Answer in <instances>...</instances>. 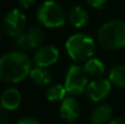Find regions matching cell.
I'll use <instances>...</instances> for the list:
<instances>
[{
	"mask_svg": "<svg viewBox=\"0 0 125 124\" xmlns=\"http://www.w3.org/2000/svg\"><path fill=\"white\" fill-rule=\"evenodd\" d=\"M32 62L20 51L7 53L0 57V80L7 83H18L30 75Z\"/></svg>",
	"mask_w": 125,
	"mask_h": 124,
	"instance_id": "1",
	"label": "cell"
},
{
	"mask_svg": "<svg viewBox=\"0 0 125 124\" xmlns=\"http://www.w3.org/2000/svg\"><path fill=\"white\" fill-rule=\"evenodd\" d=\"M98 41L102 47L115 51L125 47V22L110 20L98 31Z\"/></svg>",
	"mask_w": 125,
	"mask_h": 124,
	"instance_id": "2",
	"label": "cell"
},
{
	"mask_svg": "<svg viewBox=\"0 0 125 124\" xmlns=\"http://www.w3.org/2000/svg\"><path fill=\"white\" fill-rule=\"evenodd\" d=\"M65 48L73 62H86L92 57L95 44L90 35L86 33H76L66 41Z\"/></svg>",
	"mask_w": 125,
	"mask_h": 124,
	"instance_id": "3",
	"label": "cell"
},
{
	"mask_svg": "<svg viewBox=\"0 0 125 124\" xmlns=\"http://www.w3.org/2000/svg\"><path fill=\"white\" fill-rule=\"evenodd\" d=\"M39 22L45 28L56 29L66 23L67 15L62 6L53 0H46L39 7L36 12Z\"/></svg>",
	"mask_w": 125,
	"mask_h": 124,
	"instance_id": "4",
	"label": "cell"
},
{
	"mask_svg": "<svg viewBox=\"0 0 125 124\" xmlns=\"http://www.w3.org/2000/svg\"><path fill=\"white\" fill-rule=\"evenodd\" d=\"M88 74L83 67L79 65H71L67 70L65 79V88L70 96H80L87 90L89 85Z\"/></svg>",
	"mask_w": 125,
	"mask_h": 124,
	"instance_id": "5",
	"label": "cell"
},
{
	"mask_svg": "<svg viewBox=\"0 0 125 124\" xmlns=\"http://www.w3.org/2000/svg\"><path fill=\"white\" fill-rule=\"evenodd\" d=\"M26 17L19 9H11L4 15L2 21L3 31L12 37H18L25 30Z\"/></svg>",
	"mask_w": 125,
	"mask_h": 124,
	"instance_id": "6",
	"label": "cell"
},
{
	"mask_svg": "<svg viewBox=\"0 0 125 124\" xmlns=\"http://www.w3.org/2000/svg\"><path fill=\"white\" fill-rule=\"evenodd\" d=\"M44 41V32L40 26H32L26 32L15 39V45L19 50L26 51L32 48H39Z\"/></svg>",
	"mask_w": 125,
	"mask_h": 124,
	"instance_id": "7",
	"label": "cell"
},
{
	"mask_svg": "<svg viewBox=\"0 0 125 124\" xmlns=\"http://www.w3.org/2000/svg\"><path fill=\"white\" fill-rule=\"evenodd\" d=\"M112 86L113 85L111 83L110 79L101 78V77L95 78L94 80L89 83L88 87H87V97L92 102H101L110 94Z\"/></svg>",
	"mask_w": 125,
	"mask_h": 124,
	"instance_id": "8",
	"label": "cell"
},
{
	"mask_svg": "<svg viewBox=\"0 0 125 124\" xmlns=\"http://www.w3.org/2000/svg\"><path fill=\"white\" fill-rule=\"evenodd\" d=\"M59 58V51L53 45L40 46L34 53L33 62L37 67H50L54 65Z\"/></svg>",
	"mask_w": 125,
	"mask_h": 124,
	"instance_id": "9",
	"label": "cell"
},
{
	"mask_svg": "<svg viewBox=\"0 0 125 124\" xmlns=\"http://www.w3.org/2000/svg\"><path fill=\"white\" fill-rule=\"evenodd\" d=\"M59 113H61L62 119L65 120L66 122H73L80 115L79 102L73 98V96L66 97L62 101Z\"/></svg>",
	"mask_w": 125,
	"mask_h": 124,
	"instance_id": "10",
	"label": "cell"
},
{
	"mask_svg": "<svg viewBox=\"0 0 125 124\" xmlns=\"http://www.w3.org/2000/svg\"><path fill=\"white\" fill-rule=\"evenodd\" d=\"M22 102V94L17 88H8L0 96V105L6 111H14Z\"/></svg>",
	"mask_w": 125,
	"mask_h": 124,
	"instance_id": "11",
	"label": "cell"
},
{
	"mask_svg": "<svg viewBox=\"0 0 125 124\" xmlns=\"http://www.w3.org/2000/svg\"><path fill=\"white\" fill-rule=\"evenodd\" d=\"M89 19V14L84 8L80 6H75L68 12V21L73 26L79 29L86 25Z\"/></svg>",
	"mask_w": 125,
	"mask_h": 124,
	"instance_id": "12",
	"label": "cell"
},
{
	"mask_svg": "<svg viewBox=\"0 0 125 124\" xmlns=\"http://www.w3.org/2000/svg\"><path fill=\"white\" fill-rule=\"evenodd\" d=\"M30 78L33 83L37 87H47L52 83V75L46 68L44 67H35L32 68L30 72Z\"/></svg>",
	"mask_w": 125,
	"mask_h": 124,
	"instance_id": "13",
	"label": "cell"
},
{
	"mask_svg": "<svg viewBox=\"0 0 125 124\" xmlns=\"http://www.w3.org/2000/svg\"><path fill=\"white\" fill-rule=\"evenodd\" d=\"M112 108L110 104H100L92 111L90 115V121L92 124H105L112 116Z\"/></svg>",
	"mask_w": 125,
	"mask_h": 124,
	"instance_id": "14",
	"label": "cell"
},
{
	"mask_svg": "<svg viewBox=\"0 0 125 124\" xmlns=\"http://www.w3.org/2000/svg\"><path fill=\"white\" fill-rule=\"evenodd\" d=\"M83 68L88 74V76L92 77V78H100L105 72V66H104L103 62L99 58H92V57L86 61Z\"/></svg>",
	"mask_w": 125,
	"mask_h": 124,
	"instance_id": "15",
	"label": "cell"
},
{
	"mask_svg": "<svg viewBox=\"0 0 125 124\" xmlns=\"http://www.w3.org/2000/svg\"><path fill=\"white\" fill-rule=\"evenodd\" d=\"M109 79L114 87L125 89V65H116L109 72Z\"/></svg>",
	"mask_w": 125,
	"mask_h": 124,
	"instance_id": "16",
	"label": "cell"
},
{
	"mask_svg": "<svg viewBox=\"0 0 125 124\" xmlns=\"http://www.w3.org/2000/svg\"><path fill=\"white\" fill-rule=\"evenodd\" d=\"M66 93L67 90L65 88V85L55 83L48 87V89L46 90V98L51 102H58L66 98Z\"/></svg>",
	"mask_w": 125,
	"mask_h": 124,
	"instance_id": "17",
	"label": "cell"
},
{
	"mask_svg": "<svg viewBox=\"0 0 125 124\" xmlns=\"http://www.w3.org/2000/svg\"><path fill=\"white\" fill-rule=\"evenodd\" d=\"M18 124H41V122L32 116H24V118L20 119Z\"/></svg>",
	"mask_w": 125,
	"mask_h": 124,
	"instance_id": "18",
	"label": "cell"
},
{
	"mask_svg": "<svg viewBox=\"0 0 125 124\" xmlns=\"http://www.w3.org/2000/svg\"><path fill=\"white\" fill-rule=\"evenodd\" d=\"M87 2H88V4L90 7H92V8L94 9H101L102 7L105 4L106 0H86Z\"/></svg>",
	"mask_w": 125,
	"mask_h": 124,
	"instance_id": "19",
	"label": "cell"
},
{
	"mask_svg": "<svg viewBox=\"0 0 125 124\" xmlns=\"http://www.w3.org/2000/svg\"><path fill=\"white\" fill-rule=\"evenodd\" d=\"M0 124H10L9 115L7 114V111L3 109H0Z\"/></svg>",
	"mask_w": 125,
	"mask_h": 124,
	"instance_id": "20",
	"label": "cell"
},
{
	"mask_svg": "<svg viewBox=\"0 0 125 124\" xmlns=\"http://www.w3.org/2000/svg\"><path fill=\"white\" fill-rule=\"evenodd\" d=\"M18 3L20 4L21 8L29 9L33 3H34V0H18Z\"/></svg>",
	"mask_w": 125,
	"mask_h": 124,
	"instance_id": "21",
	"label": "cell"
},
{
	"mask_svg": "<svg viewBox=\"0 0 125 124\" xmlns=\"http://www.w3.org/2000/svg\"><path fill=\"white\" fill-rule=\"evenodd\" d=\"M109 124H125V116H116L112 119Z\"/></svg>",
	"mask_w": 125,
	"mask_h": 124,
	"instance_id": "22",
	"label": "cell"
},
{
	"mask_svg": "<svg viewBox=\"0 0 125 124\" xmlns=\"http://www.w3.org/2000/svg\"><path fill=\"white\" fill-rule=\"evenodd\" d=\"M2 30H3V28H2V24L0 23V34H1V31H2Z\"/></svg>",
	"mask_w": 125,
	"mask_h": 124,
	"instance_id": "23",
	"label": "cell"
}]
</instances>
